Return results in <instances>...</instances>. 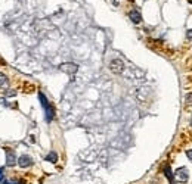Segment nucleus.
Segmentation results:
<instances>
[{"label":"nucleus","instance_id":"1","mask_svg":"<svg viewBox=\"0 0 192 184\" xmlns=\"http://www.w3.org/2000/svg\"><path fill=\"white\" fill-rule=\"evenodd\" d=\"M38 100H40L41 108L44 109L46 121H47V122H52V119L55 118V108H53V105L47 100V97L44 96V93H43V91H38Z\"/></svg>","mask_w":192,"mask_h":184},{"label":"nucleus","instance_id":"2","mask_svg":"<svg viewBox=\"0 0 192 184\" xmlns=\"http://www.w3.org/2000/svg\"><path fill=\"white\" fill-rule=\"evenodd\" d=\"M59 69L62 71V72L68 74V75H74V74L78 71V65L74 64V62H65V64H62V65H59Z\"/></svg>","mask_w":192,"mask_h":184},{"label":"nucleus","instance_id":"3","mask_svg":"<svg viewBox=\"0 0 192 184\" xmlns=\"http://www.w3.org/2000/svg\"><path fill=\"white\" fill-rule=\"evenodd\" d=\"M174 177H176V180H177L179 183H186V181L189 180V175H188V169H186V166H180V168H177V169L174 171Z\"/></svg>","mask_w":192,"mask_h":184},{"label":"nucleus","instance_id":"4","mask_svg":"<svg viewBox=\"0 0 192 184\" xmlns=\"http://www.w3.org/2000/svg\"><path fill=\"white\" fill-rule=\"evenodd\" d=\"M110 71L114 74H121L124 71V62L121 59H113L110 62Z\"/></svg>","mask_w":192,"mask_h":184},{"label":"nucleus","instance_id":"5","mask_svg":"<svg viewBox=\"0 0 192 184\" xmlns=\"http://www.w3.org/2000/svg\"><path fill=\"white\" fill-rule=\"evenodd\" d=\"M4 153H6V166H13L16 164V155L10 147H4Z\"/></svg>","mask_w":192,"mask_h":184},{"label":"nucleus","instance_id":"6","mask_svg":"<svg viewBox=\"0 0 192 184\" xmlns=\"http://www.w3.org/2000/svg\"><path fill=\"white\" fill-rule=\"evenodd\" d=\"M34 162H33V158L31 156H28V155H21L19 158H18V165L21 166V168H28V166H31Z\"/></svg>","mask_w":192,"mask_h":184},{"label":"nucleus","instance_id":"7","mask_svg":"<svg viewBox=\"0 0 192 184\" xmlns=\"http://www.w3.org/2000/svg\"><path fill=\"white\" fill-rule=\"evenodd\" d=\"M163 174L167 177V180L170 181V184H176V180H174V172L171 171L170 165H164V166H163Z\"/></svg>","mask_w":192,"mask_h":184},{"label":"nucleus","instance_id":"8","mask_svg":"<svg viewBox=\"0 0 192 184\" xmlns=\"http://www.w3.org/2000/svg\"><path fill=\"white\" fill-rule=\"evenodd\" d=\"M129 18H130L132 22H135V24H139V22L142 21V15H141V12H139L138 9L130 10V12H129Z\"/></svg>","mask_w":192,"mask_h":184},{"label":"nucleus","instance_id":"9","mask_svg":"<svg viewBox=\"0 0 192 184\" xmlns=\"http://www.w3.org/2000/svg\"><path fill=\"white\" fill-rule=\"evenodd\" d=\"M46 162H50V164H56L58 162V153L56 152H49L47 156L44 158Z\"/></svg>","mask_w":192,"mask_h":184},{"label":"nucleus","instance_id":"10","mask_svg":"<svg viewBox=\"0 0 192 184\" xmlns=\"http://www.w3.org/2000/svg\"><path fill=\"white\" fill-rule=\"evenodd\" d=\"M7 87H9V78L0 72V88H7Z\"/></svg>","mask_w":192,"mask_h":184},{"label":"nucleus","instance_id":"11","mask_svg":"<svg viewBox=\"0 0 192 184\" xmlns=\"http://www.w3.org/2000/svg\"><path fill=\"white\" fill-rule=\"evenodd\" d=\"M185 102H186V105H192V93H188L185 96Z\"/></svg>","mask_w":192,"mask_h":184},{"label":"nucleus","instance_id":"12","mask_svg":"<svg viewBox=\"0 0 192 184\" xmlns=\"http://www.w3.org/2000/svg\"><path fill=\"white\" fill-rule=\"evenodd\" d=\"M186 38H188L189 41H192V28H191V30H188V31H186Z\"/></svg>","mask_w":192,"mask_h":184},{"label":"nucleus","instance_id":"13","mask_svg":"<svg viewBox=\"0 0 192 184\" xmlns=\"http://www.w3.org/2000/svg\"><path fill=\"white\" fill-rule=\"evenodd\" d=\"M186 156L189 158V161H192V149H188V150H186Z\"/></svg>","mask_w":192,"mask_h":184},{"label":"nucleus","instance_id":"14","mask_svg":"<svg viewBox=\"0 0 192 184\" xmlns=\"http://www.w3.org/2000/svg\"><path fill=\"white\" fill-rule=\"evenodd\" d=\"M4 178V172H3V168H0V181H3Z\"/></svg>","mask_w":192,"mask_h":184},{"label":"nucleus","instance_id":"15","mask_svg":"<svg viewBox=\"0 0 192 184\" xmlns=\"http://www.w3.org/2000/svg\"><path fill=\"white\" fill-rule=\"evenodd\" d=\"M6 94H7V96H15V94H16V91H7Z\"/></svg>","mask_w":192,"mask_h":184},{"label":"nucleus","instance_id":"16","mask_svg":"<svg viewBox=\"0 0 192 184\" xmlns=\"http://www.w3.org/2000/svg\"><path fill=\"white\" fill-rule=\"evenodd\" d=\"M3 184H19V183H10V181H4Z\"/></svg>","mask_w":192,"mask_h":184},{"label":"nucleus","instance_id":"17","mask_svg":"<svg viewBox=\"0 0 192 184\" xmlns=\"http://www.w3.org/2000/svg\"><path fill=\"white\" fill-rule=\"evenodd\" d=\"M189 3H192V0H189Z\"/></svg>","mask_w":192,"mask_h":184},{"label":"nucleus","instance_id":"18","mask_svg":"<svg viewBox=\"0 0 192 184\" xmlns=\"http://www.w3.org/2000/svg\"><path fill=\"white\" fill-rule=\"evenodd\" d=\"M191 125H192V121H191Z\"/></svg>","mask_w":192,"mask_h":184}]
</instances>
